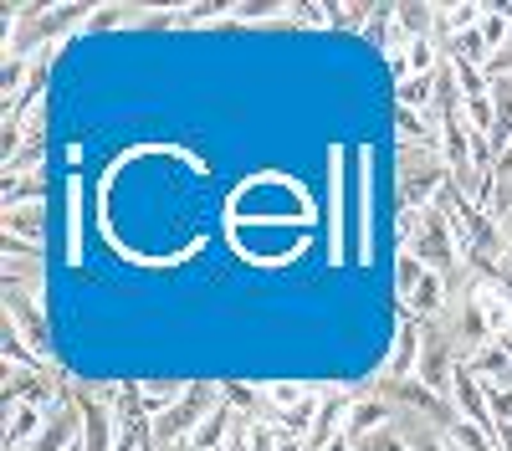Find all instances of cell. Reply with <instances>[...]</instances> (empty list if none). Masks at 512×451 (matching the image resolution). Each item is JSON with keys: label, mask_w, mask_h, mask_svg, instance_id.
<instances>
[{"label": "cell", "mask_w": 512, "mask_h": 451, "mask_svg": "<svg viewBox=\"0 0 512 451\" xmlns=\"http://www.w3.org/2000/svg\"><path fill=\"white\" fill-rule=\"evenodd\" d=\"M256 400H262V390H246V385H221V405H231V410H246V421H251Z\"/></svg>", "instance_id": "cell-13"}, {"label": "cell", "mask_w": 512, "mask_h": 451, "mask_svg": "<svg viewBox=\"0 0 512 451\" xmlns=\"http://www.w3.org/2000/svg\"><path fill=\"white\" fill-rule=\"evenodd\" d=\"M77 416H72V410H52V421H47V431H41L26 451H67L72 441H77Z\"/></svg>", "instance_id": "cell-9"}, {"label": "cell", "mask_w": 512, "mask_h": 451, "mask_svg": "<svg viewBox=\"0 0 512 451\" xmlns=\"http://www.w3.org/2000/svg\"><path fill=\"white\" fill-rule=\"evenodd\" d=\"M395 416H400V410H395L390 400H384V395H354V405H349V421H344V441L364 446L374 431L395 426Z\"/></svg>", "instance_id": "cell-1"}, {"label": "cell", "mask_w": 512, "mask_h": 451, "mask_svg": "<svg viewBox=\"0 0 512 451\" xmlns=\"http://www.w3.org/2000/svg\"><path fill=\"white\" fill-rule=\"evenodd\" d=\"M47 221V200H36V205H16V211H0V236H16V241H31L41 246V226Z\"/></svg>", "instance_id": "cell-4"}, {"label": "cell", "mask_w": 512, "mask_h": 451, "mask_svg": "<svg viewBox=\"0 0 512 451\" xmlns=\"http://www.w3.org/2000/svg\"><path fill=\"white\" fill-rule=\"evenodd\" d=\"M36 200H41V170H6V180H0V211L36 205Z\"/></svg>", "instance_id": "cell-6"}, {"label": "cell", "mask_w": 512, "mask_h": 451, "mask_svg": "<svg viewBox=\"0 0 512 451\" xmlns=\"http://www.w3.org/2000/svg\"><path fill=\"white\" fill-rule=\"evenodd\" d=\"M482 41H487V52H502L507 47V36H512V11H482Z\"/></svg>", "instance_id": "cell-11"}, {"label": "cell", "mask_w": 512, "mask_h": 451, "mask_svg": "<svg viewBox=\"0 0 512 451\" xmlns=\"http://www.w3.org/2000/svg\"><path fill=\"white\" fill-rule=\"evenodd\" d=\"M420 349H425V323L405 318V323H400V334H395L390 359H384V375H379V380H410V375H415V364H420Z\"/></svg>", "instance_id": "cell-2"}, {"label": "cell", "mask_w": 512, "mask_h": 451, "mask_svg": "<svg viewBox=\"0 0 512 451\" xmlns=\"http://www.w3.org/2000/svg\"><path fill=\"white\" fill-rule=\"evenodd\" d=\"M308 395H313V390H303V385H267V390H262V400H267L272 416H287V410L303 405Z\"/></svg>", "instance_id": "cell-12"}, {"label": "cell", "mask_w": 512, "mask_h": 451, "mask_svg": "<svg viewBox=\"0 0 512 451\" xmlns=\"http://www.w3.org/2000/svg\"><path fill=\"white\" fill-rule=\"evenodd\" d=\"M441 436H446L451 451H497V436H492V431H482L477 421H461V416H456Z\"/></svg>", "instance_id": "cell-8"}, {"label": "cell", "mask_w": 512, "mask_h": 451, "mask_svg": "<svg viewBox=\"0 0 512 451\" xmlns=\"http://www.w3.org/2000/svg\"><path fill=\"white\" fill-rule=\"evenodd\" d=\"M466 369H472V375L482 380V385H512V359H507V349L492 339V344H482V349H472L461 359Z\"/></svg>", "instance_id": "cell-3"}, {"label": "cell", "mask_w": 512, "mask_h": 451, "mask_svg": "<svg viewBox=\"0 0 512 451\" xmlns=\"http://www.w3.org/2000/svg\"><path fill=\"white\" fill-rule=\"evenodd\" d=\"M497 451H512V421L497 426Z\"/></svg>", "instance_id": "cell-15"}, {"label": "cell", "mask_w": 512, "mask_h": 451, "mask_svg": "<svg viewBox=\"0 0 512 451\" xmlns=\"http://www.w3.org/2000/svg\"><path fill=\"white\" fill-rule=\"evenodd\" d=\"M41 431H47V410L11 400V416H6V446H11V451H26Z\"/></svg>", "instance_id": "cell-5"}, {"label": "cell", "mask_w": 512, "mask_h": 451, "mask_svg": "<svg viewBox=\"0 0 512 451\" xmlns=\"http://www.w3.org/2000/svg\"><path fill=\"white\" fill-rule=\"evenodd\" d=\"M277 451H308V441H297V436H282V446Z\"/></svg>", "instance_id": "cell-16"}, {"label": "cell", "mask_w": 512, "mask_h": 451, "mask_svg": "<svg viewBox=\"0 0 512 451\" xmlns=\"http://www.w3.org/2000/svg\"><path fill=\"white\" fill-rule=\"evenodd\" d=\"M425 277H431V267H425L415 252H400V262H395V287H400V298H410Z\"/></svg>", "instance_id": "cell-10"}, {"label": "cell", "mask_w": 512, "mask_h": 451, "mask_svg": "<svg viewBox=\"0 0 512 451\" xmlns=\"http://www.w3.org/2000/svg\"><path fill=\"white\" fill-rule=\"evenodd\" d=\"M502 236H507V246H512V216H507V226H502Z\"/></svg>", "instance_id": "cell-19"}, {"label": "cell", "mask_w": 512, "mask_h": 451, "mask_svg": "<svg viewBox=\"0 0 512 451\" xmlns=\"http://www.w3.org/2000/svg\"><path fill=\"white\" fill-rule=\"evenodd\" d=\"M405 303H410V318H415V323H436V318H441V303H446V277L431 272Z\"/></svg>", "instance_id": "cell-7"}, {"label": "cell", "mask_w": 512, "mask_h": 451, "mask_svg": "<svg viewBox=\"0 0 512 451\" xmlns=\"http://www.w3.org/2000/svg\"><path fill=\"white\" fill-rule=\"evenodd\" d=\"M67 451H88V446H82V436H77V441H72V446H67Z\"/></svg>", "instance_id": "cell-20"}, {"label": "cell", "mask_w": 512, "mask_h": 451, "mask_svg": "<svg viewBox=\"0 0 512 451\" xmlns=\"http://www.w3.org/2000/svg\"><path fill=\"white\" fill-rule=\"evenodd\" d=\"M497 344H502V349H507V359H512V328H507V334H502Z\"/></svg>", "instance_id": "cell-18"}, {"label": "cell", "mask_w": 512, "mask_h": 451, "mask_svg": "<svg viewBox=\"0 0 512 451\" xmlns=\"http://www.w3.org/2000/svg\"><path fill=\"white\" fill-rule=\"evenodd\" d=\"M118 16H123V6H98V11H88V26L103 31V26H118Z\"/></svg>", "instance_id": "cell-14"}, {"label": "cell", "mask_w": 512, "mask_h": 451, "mask_svg": "<svg viewBox=\"0 0 512 451\" xmlns=\"http://www.w3.org/2000/svg\"><path fill=\"white\" fill-rule=\"evenodd\" d=\"M323 451H354V441H344V436H338L333 446H323Z\"/></svg>", "instance_id": "cell-17"}]
</instances>
